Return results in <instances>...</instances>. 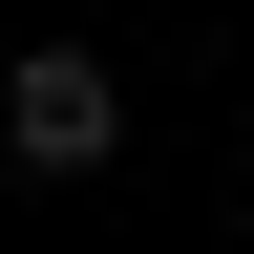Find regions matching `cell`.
<instances>
[{
    "label": "cell",
    "instance_id": "obj_1",
    "mask_svg": "<svg viewBox=\"0 0 254 254\" xmlns=\"http://www.w3.org/2000/svg\"><path fill=\"white\" fill-rule=\"evenodd\" d=\"M0 127H21V170H106V148H127L106 43H21V64H0Z\"/></svg>",
    "mask_w": 254,
    "mask_h": 254
}]
</instances>
